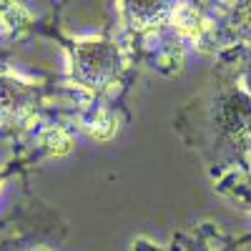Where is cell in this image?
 Instances as JSON below:
<instances>
[{"mask_svg":"<svg viewBox=\"0 0 251 251\" xmlns=\"http://www.w3.org/2000/svg\"><path fill=\"white\" fill-rule=\"evenodd\" d=\"M40 103V91L13 75H0V121L8 126L25 123Z\"/></svg>","mask_w":251,"mask_h":251,"instance_id":"3957f363","label":"cell"},{"mask_svg":"<svg viewBox=\"0 0 251 251\" xmlns=\"http://www.w3.org/2000/svg\"><path fill=\"white\" fill-rule=\"evenodd\" d=\"M186 244H188V246H186V251H206L201 241H186Z\"/></svg>","mask_w":251,"mask_h":251,"instance_id":"52a82bcc","label":"cell"},{"mask_svg":"<svg viewBox=\"0 0 251 251\" xmlns=\"http://www.w3.org/2000/svg\"><path fill=\"white\" fill-rule=\"evenodd\" d=\"M211 40L216 46L246 43V48H251V3H236L228 10L221 25L214 30Z\"/></svg>","mask_w":251,"mask_h":251,"instance_id":"277c9868","label":"cell"},{"mask_svg":"<svg viewBox=\"0 0 251 251\" xmlns=\"http://www.w3.org/2000/svg\"><path fill=\"white\" fill-rule=\"evenodd\" d=\"M71 58H73V78L80 86L93 88V91H103L106 86H111L123 66L121 50L111 40L78 43Z\"/></svg>","mask_w":251,"mask_h":251,"instance_id":"7a4b0ae2","label":"cell"},{"mask_svg":"<svg viewBox=\"0 0 251 251\" xmlns=\"http://www.w3.org/2000/svg\"><path fill=\"white\" fill-rule=\"evenodd\" d=\"M174 10H176L174 0H128V3H123L126 20L131 23V28L138 30L166 23L174 15Z\"/></svg>","mask_w":251,"mask_h":251,"instance_id":"5b68a950","label":"cell"},{"mask_svg":"<svg viewBox=\"0 0 251 251\" xmlns=\"http://www.w3.org/2000/svg\"><path fill=\"white\" fill-rule=\"evenodd\" d=\"M208 126L219 153L241 156L251 146V96L244 86L221 83L208 106Z\"/></svg>","mask_w":251,"mask_h":251,"instance_id":"6da1fadb","label":"cell"},{"mask_svg":"<svg viewBox=\"0 0 251 251\" xmlns=\"http://www.w3.org/2000/svg\"><path fill=\"white\" fill-rule=\"evenodd\" d=\"M241 60V80H244V91L251 96V48H244L239 53Z\"/></svg>","mask_w":251,"mask_h":251,"instance_id":"8992f818","label":"cell"}]
</instances>
